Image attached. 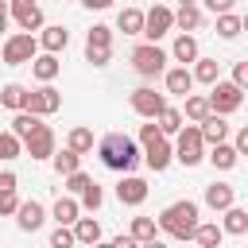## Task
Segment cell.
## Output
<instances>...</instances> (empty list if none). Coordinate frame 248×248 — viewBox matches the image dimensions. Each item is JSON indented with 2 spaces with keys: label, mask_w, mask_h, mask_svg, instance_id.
<instances>
[{
  "label": "cell",
  "mask_w": 248,
  "mask_h": 248,
  "mask_svg": "<svg viewBox=\"0 0 248 248\" xmlns=\"http://www.w3.org/2000/svg\"><path fill=\"white\" fill-rule=\"evenodd\" d=\"M202 4H205L213 16H221V12H232V4H236V0H202Z\"/></svg>",
  "instance_id": "cell-44"
},
{
  "label": "cell",
  "mask_w": 248,
  "mask_h": 248,
  "mask_svg": "<svg viewBox=\"0 0 248 248\" xmlns=\"http://www.w3.org/2000/svg\"><path fill=\"white\" fill-rule=\"evenodd\" d=\"M155 136H163V132H159V124H155V120H151V124H140V147H143V143H147V140H155Z\"/></svg>",
  "instance_id": "cell-43"
},
{
  "label": "cell",
  "mask_w": 248,
  "mask_h": 248,
  "mask_svg": "<svg viewBox=\"0 0 248 248\" xmlns=\"http://www.w3.org/2000/svg\"><path fill=\"white\" fill-rule=\"evenodd\" d=\"M198 221H202V209H198V202H190V198H182V202H170L163 213H159V232H167V236H174V240H190L194 236V229H198Z\"/></svg>",
  "instance_id": "cell-2"
},
{
  "label": "cell",
  "mask_w": 248,
  "mask_h": 248,
  "mask_svg": "<svg viewBox=\"0 0 248 248\" xmlns=\"http://www.w3.org/2000/svg\"><path fill=\"white\" fill-rule=\"evenodd\" d=\"M232 81H236L240 89H248V62H236V66H232Z\"/></svg>",
  "instance_id": "cell-42"
},
{
  "label": "cell",
  "mask_w": 248,
  "mask_h": 248,
  "mask_svg": "<svg viewBox=\"0 0 248 248\" xmlns=\"http://www.w3.org/2000/svg\"><path fill=\"white\" fill-rule=\"evenodd\" d=\"M217 170H232L236 163H240V155H236V147L229 143V140H221V143H209V155H205Z\"/></svg>",
  "instance_id": "cell-20"
},
{
  "label": "cell",
  "mask_w": 248,
  "mask_h": 248,
  "mask_svg": "<svg viewBox=\"0 0 248 248\" xmlns=\"http://www.w3.org/2000/svg\"><path fill=\"white\" fill-rule=\"evenodd\" d=\"M202 50H198V39L190 35V31H182L178 39H174V46H170V58L178 62V66H186V62H194Z\"/></svg>",
  "instance_id": "cell-23"
},
{
  "label": "cell",
  "mask_w": 248,
  "mask_h": 248,
  "mask_svg": "<svg viewBox=\"0 0 248 248\" xmlns=\"http://www.w3.org/2000/svg\"><path fill=\"white\" fill-rule=\"evenodd\" d=\"M43 221H46V209H43L35 198L16 205V225H19L23 232H35V229H43Z\"/></svg>",
  "instance_id": "cell-15"
},
{
  "label": "cell",
  "mask_w": 248,
  "mask_h": 248,
  "mask_svg": "<svg viewBox=\"0 0 248 248\" xmlns=\"http://www.w3.org/2000/svg\"><path fill=\"white\" fill-rule=\"evenodd\" d=\"M78 198H81V202H78L81 209H93V213H97V209H101V202H105V190H101V186L89 178V182L81 186V194H78Z\"/></svg>",
  "instance_id": "cell-36"
},
{
  "label": "cell",
  "mask_w": 248,
  "mask_h": 248,
  "mask_svg": "<svg viewBox=\"0 0 248 248\" xmlns=\"http://www.w3.org/2000/svg\"><path fill=\"white\" fill-rule=\"evenodd\" d=\"M89 12H105V8H112V0H81Z\"/></svg>",
  "instance_id": "cell-47"
},
{
  "label": "cell",
  "mask_w": 248,
  "mask_h": 248,
  "mask_svg": "<svg viewBox=\"0 0 248 248\" xmlns=\"http://www.w3.org/2000/svg\"><path fill=\"white\" fill-rule=\"evenodd\" d=\"M136 244H155L159 240V225L155 217H132V232H128Z\"/></svg>",
  "instance_id": "cell-26"
},
{
  "label": "cell",
  "mask_w": 248,
  "mask_h": 248,
  "mask_svg": "<svg viewBox=\"0 0 248 248\" xmlns=\"http://www.w3.org/2000/svg\"><path fill=\"white\" fill-rule=\"evenodd\" d=\"M31 74L39 78V81H54L58 78V70H62V62H58V54H50V50H43V54H35L31 62Z\"/></svg>",
  "instance_id": "cell-19"
},
{
  "label": "cell",
  "mask_w": 248,
  "mask_h": 248,
  "mask_svg": "<svg viewBox=\"0 0 248 248\" xmlns=\"http://www.w3.org/2000/svg\"><path fill=\"white\" fill-rule=\"evenodd\" d=\"M8 16L19 23V31H39L43 27V8L35 0H8Z\"/></svg>",
  "instance_id": "cell-13"
},
{
  "label": "cell",
  "mask_w": 248,
  "mask_h": 248,
  "mask_svg": "<svg viewBox=\"0 0 248 248\" xmlns=\"http://www.w3.org/2000/svg\"><path fill=\"white\" fill-rule=\"evenodd\" d=\"M205 112H209V101H205V93H186V108H182V116L198 124Z\"/></svg>",
  "instance_id": "cell-35"
},
{
  "label": "cell",
  "mask_w": 248,
  "mask_h": 248,
  "mask_svg": "<svg viewBox=\"0 0 248 248\" xmlns=\"http://www.w3.org/2000/svg\"><path fill=\"white\" fill-rule=\"evenodd\" d=\"M50 244H54V248H70V244H74V229H70V225H58V229L50 232Z\"/></svg>",
  "instance_id": "cell-40"
},
{
  "label": "cell",
  "mask_w": 248,
  "mask_h": 248,
  "mask_svg": "<svg viewBox=\"0 0 248 248\" xmlns=\"http://www.w3.org/2000/svg\"><path fill=\"white\" fill-rule=\"evenodd\" d=\"M198 132H202L205 143H221V140H229V124H225L221 112H205V116L198 120Z\"/></svg>",
  "instance_id": "cell-16"
},
{
  "label": "cell",
  "mask_w": 248,
  "mask_h": 248,
  "mask_svg": "<svg viewBox=\"0 0 248 248\" xmlns=\"http://www.w3.org/2000/svg\"><path fill=\"white\" fill-rule=\"evenodd\" d=\"M116 202H120V205H143V202H147V182L128 170V174L116 182Z\"/></svg>",
  "instance_id": "cell-14"
},
{
  "label": "cell",
  "mask_w": 248,
  "mask_h": 248,
  "mask_svg": "<svg viewBox=\"0 0 248 248\" xmlns=\"http://www.w3.org/2000/svg\"><path fill=\"white\" fill-rule=\"evenodd\" d=\"M170 27H174V12H170L163 0H155V4L143 12V31H140V35H143L147 43H159Z\"/></svg>",
  "instance_id": "cell-8"
},
{
  "label": "cell",
  "mask_w": 248,
  "mask_h": 248,
  "mask_svg": "<svg viewBox=\"0 0 248 248\" xmlns=\"http://www.w3.org/2000/svg\"><path fill=\"white\" fill-rule=\"evenodd\" d=\"M50 213H54V221H58V225H74V217L81 213V205H78L74 198H58Z\"/></svg>",
  "instance_id": "cell-37"
},
{
  "label": "cell",
  "mask_w": 248,
  "mask_h": 248,
  "mask_svg": "<svg viewBox=\"0 0 248 248\" xmlns=\"http://www.w3.org/2000/svg\"><path fill=\"white\" fill-rule=\"evenodd\" d=\"M221 213H225V221H221L225 232H232V236H244V232H248V209H240V205L232 202V205H225Z\"/></svg>",
  "instance_id": "cell-25"
},
{
  "label": "cell",
  "mask_w": 248,
  "mask_h": 248,
  "mask_svg": "<svg viewBox=\"0 0 248 248\" xmlns=\"http://www.w3.org/2000/svg\"><path fill=\"white\" fill-rule=\"evenodd\" d=\"M155 124H159V132H163V136H174V132L186 124V116H182V108L163 105V108H159V116H155Z\"/></svg>",
  "instance_id": "cell-28"
},
{
  "label": "cell",
  "mask_w": 248,
  "mask_h": 248,
  "mask_svg": "<svg viewBox=\"0 0 248 248\" xmlns=\"http://www.w3.org/2000/svg\"><path fill=\"white\" fill-rule=\"evenodd\" d=\"M205 101H209V112H221V116H229V112H236L240 105H244V89L236 85V81H213L209 85V93H205Z\"/></svg>",
  "instance_id": "cell-5"
},
{
  "label": "cell",
  "mask_w": 248,
  "mask_h": 248,
  "mask_svg": "<svg viewBox=\"0 0 248 248\" xmlns=\"http://www.w3.org/2000/svg\"><path fill=\"white\" fill-rule=\"evenodd\" d=\"M178 140H174V159L182 163V167H198L202 159H205V140H202V132H198V124L190 120V124H182L178 132H174Z\"/></svg>",
  "instance_id": "cell-3"
},
{
  "label": "cell",
  "mask_w": 248,
  "mask_h": 248,
  "mask_svg": "<svg viewBox=\"0 0 248 248\" xmlns=\"http://www.w3.org/2000/svg\"><path fill=\"white\" fill-rule=\"evenodd\" d=\"M128 105H132V112H136V116H143V120H155V116H159V108L167 105V97H163V93H155L151 85H140V89H132Z\"/></svg>",
  "instance_id": "cell-11"
},
{
  "label": "cell",
  "mask_w": 248,
  "mask_h": 248,
  "mask_svg": "<svg viewBox=\"0 0 248 248\" xmlns=\"http://www.w3.org/2000/svg\"><path fill=\"white\" fill-rule=\"evenodd\" d=\"M116 31H124V35H140V31H143V12H140V8H120V16H116Z\"/></svg>",
  "instance_id": "cell-30"
},
{
  "label": "cell",
  "mask_w": 248,
  "mask_h": 248,
  "mask_svg": "<svg viewBox=\"0 0 248 248\" xmlns=\"http://www.w3.org/2000/svg\"><path fill=\"white\" fill-rule=\"evenodd\" d=\"M19 155H23V140L16 132H0V159L8 163V159H19Z\"/></svg>",
  "instance_id": "cell-39"
},
{
  "label": "cell",
  "mask_w": 248,
  "mask_h": 248,
  "mask_svg": "<svg viewBox=\"0 0 248 248\" xmlns=\"http://www.w3.org/2000/svg\"><path fill=\"white\" fill-rule=\"evenodd\" d=\"M108 58H112V27L93 23L89 35H85V62H93V66H108Z\"/></svg>",
  "instance_id": "cell-7"
},
{
  "label": "cell",
  "mask_w": 248,
  "mask_h": 248,
  "mask_svg": "<svg viewBox=\"0 0 248 248\" xmlns=\"http://www.w3.org/2000/svg\"><path fill=\"white\" fill-rule=\"evenodd\" d=\"M190 240H198L202 248H217L221 240H225V229L221 225H213V221H198V229H194V236Z\"/></svg>",
  "instance_id": "cell-29"
},
{
  "label": "cell",
  "mask_w": 248,
  "mask_h": 248,
  "mask_svg": "<svg viewBox=\"0 0 248 248\" xmlns=\"http://www.w3.org/2000/svg\"><path fill=\"white\" fill-rule=\"evenodd\" d=\"M74 244H97L101 240V221L97 217H74Z\"/></svg>",
  "instance_id": "cell-21"
},
{
  "label": "cell",
  "mask_w": 248,
  "mask_h": 248,
  "mask_svg": "<svg viewBox=\"0 0 248 248\" xmlns=\"http://www.w3.org/2000/svg\"><path fill=\"white\" fill-rule=\"evenodd\" d=\"M190 74H194V81H202V85H213V81L221 78V62H217V58H202V54H198Z\"/></svg>",
  "instance_id": "cell-27"
},
{
  "label": "cell",
  "mask_w": 248,
  "mask_h": 248,
  "mask_svg": "<svg viewBox=\"0 0 248 248\" xmlns=\"http://www.w3.org/2000/svg\"><path fill=\"white\" fill-rule=\"evenodd\" d=\"M178 4H198V0H178Z\"/></svg>",
  "instance_id": "cell-49"
},
{
  "label": "cell",
  "mask_w": 248,
  "mask_h": 248,
  "mask_svg": "<svg viewBox=\"0 0 248 248\" xmlns=\"http://www.w3.org/2000/svg\"><path fill=\"white\" fill-rule=\"evenodd\" d=\"M0 105H4V108H12V112H16V108H23V105H27V85L8 81V85L0 89Z\"/></svg>",
  "instance_id": "cell-31"
},
{
  "label": "cell",
  "mask_w": 248,
  "mask_h": 248,
  "mask_svg": "<svg viewBox=\"0 0 248 248\" xmlns=\"http://www.w3.org/2000/svg\"><path fill=\"white\" fill-rule=\"evenodd\" d=\"M97 155H101V163H105L108 170H116V174H128V170L140 167V143H136L132 136H124V132L101 136V140H97Z\"/></svg>",
  "instance_id": "cell-1"
},
{
  "label": "cell",
  "mask_w": 248,
  "mask_h": 248,
  "mask_svg": "<svg viewBox=\"0 0 248 248\" xmlns=\"http://www.w3.org/2000/svg\"><path fill=\"white\" fill-rule=\"evenodd\" d=\"M151 4H155V0H151Z\"/></svg>",
  "instance_id": "cell-50"
},
{
  "label": "cell",
  "mask_w": 248,
  "mask_h": 248,
  "mask_svg": "<svg viewBox=\"0 0 248 248\" xmlns=\"http://www.w3.org/2000/svg\"><path fill=\"white\" fill-rule=\"evenodd\" d=\"M16 182H19V178H16L12 170H0V190H16Z\"/></svg>",
  "instance_id": "cell-46"
},
{
  "label": "cell",
  "mask_w": 248,
  "mask_h": 248,
  "mask_svg": "<svg viewBox=\"0 0 248 248\" xmlns=\"http://www.w3.org/2000/svg\"><path fill=\"white\" fill-rule=\"evenodd\" d=\"M240 31H244V19H240L236 12H221V16H217V35H221V39H236Z\"/></svg>",
  "instance_id": "cell-33"
},
{
  "label": "cell",
  "mask_w": 248,
  "mask_h": 248,
  "mask_svg": "<svg viewBox=\"0 0 248 248\" xmlns=\"http://www.w3.org/2000/svg\"><path fill=\"white\" fill-rule=\"evenodd\" d=\"M35 54H39V39L31 31H16L0 43V62L4 66H27Z\"/></svg>",
  "instance_id": "cell-4"
},
{
  "label": "cell",
  "mask_w": 248,
  "mask_h": 248,
  "mask_svg": "<svg viewBox=\"0 0 248 248\" xmlns=\"http://www.w3.org/2000/svg\"><path fill=\"white\" fill-rule=\"evenodd\" d=\"M50 163H54V170H58V174H70V170H78V167H81V155H78V151H70V147H62V151H50Z\"/></svg>",
  "instance_id": "cell-34"
},
{
  "label": "cell",
  "mask_w": 248,
  "mask_h": 248,
  "mask_svg": "<svg viewBox=\"0 0 248 248\" xmlns=\"http://www.w3.org/2000/svg\"><path fill=\"white\" fill-rule=\"evenodd\" d=\"M232 147H236V155H244V151H248V128H236V140H232Z\"/></svg>",
  "instance_id": "cell-45"
},
{
  "label": "cell",
  "mask_w": 248,
  "mask_h": 248,
  "mask_svg": "<svg viewBox=\"0 0 248 248\" xmlns=\"http://www.w3.org/2000/svg\"><path fill=\"white\" fill-rule=\"evenodd\" d=\"M23 108L35 112V116H50V112L62 108V93H58L50 81H43L39 89H27V105H23Z\"/></svg>",
  "instance_id": "cell-9"
},
{
  "label": "cell",
  "mask_w": 248,
  "mask_h": 248,
  "mask_svg": "<svg viewBox=\"0 0 248 248\" xmlns=\"http://www.w3.org/2000/svg\"><path fill=\"white\" fill-rule=\"evenodd\" d=\"M66 147L70 151H78V155H89L93 151V128H70V136H66Z\"/></svg>",
  "instance_id": "cell-32"
},
{
  "label": "cell",
  "mask_w": 248,
  "mask_h": 248,
  "mask_svg": "<svg viewBox=\"0 0 248 248\" xmlns=\"http://www.w3.org/2000/svg\"><path fill=\"white\" fill-rule=\"evenodd\" d=\"M132 70H136L140 78H159V74L167 70V50H163L159 43H140V46L132 50Z\"/></svg>",
  "instance_id": "cell-6"
},
{
  "label": "cell",
  "mask_w": 248,
  "mask_h": 248,
  "mask_svg": "<svg viewBox=\"0 0 248 248\" xmlns=\"http://www.w3.org/2000/svg\"><path fill=\"white\" fill-rule=\"evenodd\" d=\"M163 81H167V93H174V97H186V93L194 89V74H190L186 66H170V70H163Z\"/></svg>",
  "instance_id": "cell-17"
},
{
  "label": "cell",
  "mask_w": 248,
  "mask_h": 248,
  "mask_svg": "<svg viewBox=\"0 0 248 248\" xmlns=\"http://www.w3.org/2000/svg\"><path fill=\"white\" fill-rule=\"evenodd\" d=\"M236 202V190L229 186V182H209L205 186V205L209 209H225V205H232Z\"/></svg>",
  "instance_id": "cell-24"
},
{
  "label": "cell",
  "mask_w": 248,
  "mask_h": 248,
  "mask_svg": "<svg viewBox=\"0 0 248 248\" xmlns=\"http://www.w3.org/2000/svg\"><path fill=\"white\" fill-rule=\"evenodd\" d=\"M66 43H70V31L66 27H58V23H43L39 27V46L43 50H50V54H58V50H66Z\"/></svg>",
  "instance_id": "cell-18"
},
{
  "label": "cell",
  "mask_w": 248,
  "mask_h": 248,
  "mask_svg": "<svg viewBox=\"0 0 248 248\" xmlns=\"http://www.w3.org/2000/svg\"><path fill=\"white\" fill-rule=\"evenodd\" d=\"M140 155H143L147 170H155V174H163V170L170 167V159H174V151H170V140H167V136H155V140H147Z\"/></svg>",
  "instance_id": "cell-12"
},
{
  "label": "cell",
  "mask_w": 248,
  "mask_h": 248,
  "mask_svg": "<svg viewBox=\"0 0 248 248\" xmlns=\"http://www.w3.org/2000/svg\"><path fill=\"white\" fill-rule=\"evenodd\" d=\"M202 23H205V16H202L198 4H178V8H174V27H178V31H198Z\"/></svg>",
  "instance_id": "cell-22"
},
{
  "label": "cell",
  "mask_w": 248,
  "mask_h": 248,
  "mask_svg": "<svg viewBox=\"0 0 248 248\" xmlns=\"http://www.w3.org/2000/svg\"><path fill=\"white\" fill-rule=\"evenodd\" d=\"M16 205H19L16 190H0V217H12V213H16Z\"/></svg>",
  "instance_id": "cell-41"
},
{
  "label": "cell",
  "mask_w": 248,
  "mask_h": 248,
  "mask_svg": "<svg viewBox=\"0 0 248 248\" xmlns=\"http://www.w3.org/2000/svg\"><path fill=\"white\" fill-rule=\"evenodd\" d=\"M132 244H136L132 236H116V240H112V248H132Z\"/></svg>",
  "instance_id": "cell-48"
},
{
  "label": "cell",
  "mask_w": 248,
  "mask_h": 248,
  "mask_svg": "<svg viewBox=\"0 0 248 248\" xmlns=\"http://www.w3.org/2000/svg\"><path fill=\"white\" fill-rule=\"evenodd\" d=\"M50 151H54V128L39 120V124L23 136V155H31V159H50Z\"/></svg>",
  "instance_id": "cell-10"
},
{
  "label": "cell",
  "mask_w": 248,
  "mask_h": 248,
  "mask_svg": "<svg viewBox=\"0 0 248 248\" xmlns=\"http://www.w3.org/2000/svg\"><path fill=\"white\" fill-rule=\"evenodd\" d=\"M39 120H43V116H35V112H27V108H16V116H12V128H8V132H16V136L23 140V136H27V132H31Z\"/></svg>",
  "instance_id": "cell-38"
}]
</instances>
